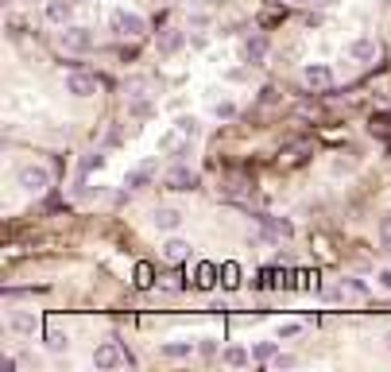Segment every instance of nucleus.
Wrapping results in <instances>:
<instances>
[{
	"mask_svg": "<svg viewBox=\"0 0 391 372\" xmlns=\"http://www.w3.org/2000/svg\"><path fill=\"white\" fill-rule=\"evenodd\" d=\"M16 179H20V186H24L27 194H43V191L50 186V171H47L43 163H27V167H20Z\"/></svg>",
	"mask_w": 391,
	"mask_h": 372,
	"instance_id": "f257e3e1",
	"label": "nucleus"
},
{
	"mask_svg": "<svg viewBox=\"0 0 391 372\" xmlns=\"http://www.w3.org/2000/svg\"><path fill=\"white\" fill-rule=\"evenodd\" d=\"M113 32L117 35H128V39H136V35L148 32V24H143L140 12H128V8H117L113 12Z\"/></svg>",
	"mask_w": 391,
	"mask_h": 372,
	"instance_id": "f03ea898",
	"label": "nucleus"
},
{
	"mask_svg": "<svg viewBox=\"0 0 391 372\" xmlns=\"http://www.w3.org/2000/svg\"><path fill=\"white\" fill-rule=\"evenodd\" d=\"M59 43L70 50V55H85V50H93V32L90 27H70L66 24V32L59 35Z\"/></svg>",
	"mask_w": 391,
	"mask_h": 372,
	"instance_id": "7ed1b4c3",
	"label": "nucleus"
},
{
	"mask_svg": "<svg viewBox=\"0 0 391 372\" xmlns=\"http://www.w3.org/2000/svg\"><path fill=\"white\" fill-rule=\"evenodd\" d=\"M128 357H125V349L117 345V341H105V345H97L93 349V364H97L101 372H108V368H117V364H125Z\"/></svg>",
	"mask_w": 391,
	"mask_h": 372,
	"instance_id": "20e7f679",
	"label": "nucleus"
},
{
	"mask_svg": "<svg viewBox=\"0 0 391 372\" xmlns=\"http://www.w3.org/2000/svg\"><path fill=\"white\" fill-rule=\"evenodd\" d=\"M66 93H70V97H93V93H97V82H93V74L70 70V74H66Z\"/></svg>",
	"mask_w": 391,
	"mask_h": 372,
	"instance_id": "39448f33",
	"label": "nucleus"
},
{
	"mask_svg": "<svg viewBox=\"0 0 391 372\" xmlns=\"http://www.w3.org/2000/svg\"><path fill=\"white\" fill-rule=\"evenodd\" d=\"M302 82H306L310 90H329V85H333V70L325 67V62H310V67L302 70Z\"/></svg>",
	"mask_w": 391,
	"mask_h": 372,
	"instance_id": "423d86ee",
	"label": "nucleus"
},
{
	"mask_svg": "<svg viewBox=\"0 0 391 372\" xmlns=\"http://www.w3.org/2000/svg\"><path fill=\"white\" fill-rule=\"evenodd\" d=\"M186 43V32H178V27H166V32H159V55H178Z\"/></svg>",
	"mask_w": 391,
	"mask_h": 372,
	"instance_id": "0eeeda50",
	"label": "nucleus"
},
{
	"mask_svg": "<svg viewBox=\"0 0 391 372\" xmlns=\"http://www.w3.org/2000/svg\"><path fill=\"white\" fill-rule=\"evenodd\" d=\"M70 16H74V0H47V20L50 24L66 27Z\"/></svg>",
	"mask_w": 391,
	"mask_h": 372,
	"instance_id": "6e6552de",
	"label": "nucleus"
},
{
	"mask_svg": "<svg viewBox=\"0 0 391 372\" xmlns=\"http://www.w3.org/2000/svg\"><path fill=\"white\" fill-rule=\"evenodd\" d=\"M35 326H39V318H35L31 310H12L8 315V330L12 333H24L27 338V333H35Z\"/></svg>",
	"mask_w": 391,
	"mask_h": 372,
	"instance_id": "1a4fd4ad",
	"label": "nucleus"
},
{
	"mask_svg": "<svg viewBox=\"0 0 391 372\" xmlns=\"http://www.w3.org/2000/svg\"><path fill=\"white\" fill-rule=\"evenodd\" d=\"M178 225H183V214H178L175 206H159L155 209V229L159 233H175Z\"/></svg>",
	"mask_w": 391,
	"mask_h": 372,
	"instance_id": "9d476101",
	"label": "nucleus"
},
{
	"mask_svg": "<svg viewBox=\"0 0 391 372\" xmlns=\"http://www.w3.org/2000/svg\"><path fill=\"white\" fill-rule=\"evenodd\" d=\"M186 140H190V136H186L183 128H175V132L159 136V151H163V156H178V151H186Z\"/></svg>",
	"mask_w": 391,
	"mask_h": 372,
	"instance_id": "9b49d317",
	"label": "nucleus"
},
{
	"mask_svg": "<svg viewBox=\"0 0 391 372\" xmlns=\"http://www.w3.org/2000/svg\"><path fill=\"white\" fill-rule=\"evenodd\" d=\"M151 174H155V163H140V167H132V171L125 174V186L128 191H140V186L151 182Z\"/></svg>",
	"mask_w": 391,
	"mask_h": 372,
	"instance_id": "f8f14e48",
	"label": "nucleus"
},
{
	"mask_svg": "<svg viewBox=\"0 0 391 372\" xmlns=\"http://www.w3.org/2000/svg\"><path fill=\"white\" fill-rule=\"evenodd\" d=\"M190 256V240H183V237H171L163 244V260H171V264H183V260Z\"/></svg>",
	"mask_w": 391,
	"mask_h": 372,
	"instance_id": "ddd939ff",
	"label": "nucleus"
},
{
	"mask_svg": "<svg viewBox=\"0 0 391 372\" xmlns=\"http://www.w3.org/2000/svg\"><path fill=\"white\" fill-rule=\"evenodd\" d=\"M166 182H171L175 191H194V186H198V171H190V167H175Z\"/></svg>",
	"mask_w": 391,
	"mask_h": 372,
	"instance_id": "4468645a",
	"label": "nucleus"
},
{
	"mask_svg": "<svg viewBox=\"0 0 391 372\" xmlns=\"http://www.w3.org/2000/svg\"><path fill=\"white\" fill-rule=\"evenodd\" d=\"M159 353H163L166 361H186V357L194 353V341H166V345L159 349Z\"/></svg>",
	"mask_w": 391,
	"mask_h": 372,
	"instance_id": "2eb2a0df",
	"label": "nucleus"
},
{
	"mask_svg": "<svg viewBox=\"0 0 391 372\" xmlns=\"http://www.w3.org/2000/svg\"><path fill=\"white\" fill-rule=\"evenodd\" d=\"M260 225H264L271 237H291V233H294V225H291V221H283V217H271V214L260 217Z\"/></svg>",
	"mask_w": 391,
	"mask_h": 372,
	"instance_id": "dca6fc26",
	"label": "nucleus"
},
{
	"mask_svg": "<svg viewBox=\"0 0 391 372\" xmlns=\"http://www.w3.org/2000/svg\"><path fill=\"white\" fill-rule=\"evenodd\" d=\"M244 55H248V62H264L267 39H264V35H248V39H244Z\"/></svg>",
	"mask_w": 391,
	"mask_h": 372,
	"instance_id": "f3484780",
	"label": "nucleus"
},
{
	"mask_svg": "<svg viewBox=\"0 0 391 372\" xmlns=\"http://www.w3.org/2000/svg\"><path fill=\"white\" fill-rule=\"evenodd\" d=\"M221 361H225L229 368H244V364L252 361V353H248V349H241V345H229L225 353H221Z\"/></svg>",
	"mask_w": 391,
	"mask_h": 372,
	"instance_id": "a211bd4d",
	"label": "nucleus"
},
{
	"mask_svg": "<svg viewBox=\"0 0 391 372\" xmlns=\"http://www.w3.org/2000/svg\"><path fill=\"white\" fill-rule=\"evenodd\" d=\"M349 55L357 58V62H372V58H376V43L372 39H353Z\"/></svg>",
	"mask_w": 391,
	"mask_h": 372,
	"instance_id": "6ab92c4d",
	"label": "nucleus"
},
{
	"mask_svg": "<svg viewBox=\"0 0 391 372\" xmlns=\"http://www.w3.org/2000/svg\"><path fill=\"white\" fill-rule=\"evenodd\" d=\"M275 353H279L275 341H256V345H252V361H260V364H271Z\"/></svg>",
	"mask_w": 391,
	"mask_h": 372,
	"instance_id": "aec40b11",
	"label": "nucleus"
},
{
	"mask_svg": "<svg viewBox=\"0 0 391 372\" xmlns=\"http://www.w3.org/2000/svg\"><path fill=\"white\" fill-rule=\"evenodd\" d=\"M101 167H105V151H85L82 163H78V171H82V179H85V174L101 171Z\"/></svg>",
	"mask_w": 391,
	"mask_h": 372,
	"instance_id": "412c9836",
	"label": "nucleus"
},
{
	"mask_svg": "<svg viewBox=\"0 0 391 372\" xmlns=\"http://www.w3.org/2000/svg\"><path fill=\"white\" fill-rule=\"evenodd\" d=\"M125 93H128V101H136V97H143V93H148V78H128L125 82Z\"/></svg>",
	"mask_w": 391,
	"mask_h": 372,
	"instance_id": "4be33fe9",
	"label": "nucleus"
},
{
	"mask_svg": "<svg viewBox=\"0 0 391 372\" xmlns=\"http://www.w3.org/2000/svg\"><path fill=\"white\" fill-rule=\"evenodd\" d=\"M175 128H183V132L190 136V140L201 132V128H198V116H178V120H175Z\"/></svg>",
	"mask_w": 391,
	"mask_h": 372,
	"instance_id": "5701e85b",
	"label": "nucleus"
},
{
	"mask_svg": "<svg viewBox=\"0 0 391 372\" xmlns=\"http://www.w3.org/2000/svg\"><path fill=\"white\" fill-rule=\"evenodd\" d=\"M213 116H217V120H229V116H236V105H233V101H217Z\"/></svg>",
	"mask_w": 391,
	"mask_h": 372,
	"instance_id": "b1692460",
	"label": "nucleus"
},
{
	"mask_svg": "<svg viewBox=\"0 0 391 372\" xmlns=\"http://www.w3.org/2000/svg\"><path fill=\"white\" fill-rule=\"evenodd\" d=\"M47 345L55 349V353H62V349H66V333H62V330H47Z\"/></svg>",
	"mask_w": 391,
	"mask_h": 372,
	"instance_id": "393cba45",
	"label": "nucleus"
},
{
	"mask_svg": "<svg viewBox=\"0 0 391 372\" xmlns=\"http://www.w3.org/2000/svg\"><path fill=\"white\" fill-rule=\"evenodd\" d=\"M299 333H302L299 322H287V326H279V330H275V338L283 341V338H299Z\"/></svg>",
	"mask_w": 391,
	"mask_h": 372,
	"instance_id": "a878e982",
	"label": "nucleus"
},
{
	"mask_svg": "<svg viewBox=\"0 0 391 372\" xmlns=\"http://www.w3.org/2000/svg\"><path fill=\"white\" fill-rule=\"evenodd\" d=\"M380 244H383V248H388V252H391V214H388V217H383V221H380Z\"/></svg>",
	"mask_w": 391,
	"mask_h": 372,
	"instance_id": "bb28decb",
	"label": "nucleus"
},
{
	"mask_svg": "<svg viewBox=\"0 0 391 372\" xmlns=\"http://www.w3.org/2000/svg\"><path fill=\"white\" fill-rule=\"evenodd\" d=\"M136 283H140V287H151V268L148 264L136 268Z\"/></svg>",
	"mask_w": 391,
	"mask_h": 372,
	"instance_id": "cd10ccee",
	"label": "nucleus"
},
{
	"mask_svg": "<svg viewBox=\"0 0 391 372\" xmlns=\"http://www.w3.org/2000/svg\"><path fill=\"white\" fill-rule=\"evenodd\" d=\"M372 132L376 136H391V120H383V116H380V120H372Z\"/></svg>",
	"mask_w": 391,
	"mask_h": 372,
	"instance_id": "c85d7f7f",
	"label": "nucleus"
},
{
	"mask_svg": "<svg viewBox=\"0 0 391 372\" xmlns=\"http://www.w3.org/2000/svg\"><path fill=\"white\" fill-rule=\"evenodd\" d=\"M148 113H151V105H148L143 97H136V101H132V116H148Z\"/></svg>",
	"mask_w": 391,
	"mask_h": 372,
	"instance_id": "c756f323",
	"label": "nucleus"
},
{
	"mask_svg": "<svg viewBox=\"0 0 391 372\" xmlns=\"http://www.w3.org/2000/svg\"><path fill=\"white\" fill-rule=\"evenodd\" d=\"M271 364H275V368H291L294 357H291V353H275V361H271Z\"/></svg>",
	"mask_w": 391,
	"mask_h": 372,
	"instance_id": "7c9ffc66",
	"label": "nucleus"
},
{
	"mask_svg": "<svg viewBox=\"0 0 391 372\" xmlns=\"http://www.w3.org/2000/svg\"><path fill=\"white\" fill-rule=\"evenodd\" d=\"M198 283H213V264H201L198 268Z\"/></svg>",
	"mask_w": 391,
	"mask_h": 372,
	"instance_id": "2f4dec72",
	"label": "nucleus"
},
{
	"mask_svg": "<svg viewBox=\"0 0 391 372\" xmlns=\"http://www.w3.org/2000/svg\"><path fill=\"white\" fill-rule=\"evenodd\" d=\"M190 27H198V32H201V27H209V16H206V12H194V16H190Z\"/></svg>",
	"mask_w": 391,
	"mask_h": 372,
	"instance_id": "473e14b6",
	"label": "nucleus"
},
{
	"mask_svg": "<svg viewBox=\"0 0 391 372\" xmlns=\"http://www.w3.org/2000/svg\"><path fill=\"white\" fill-rule=\"evenodd\" d=\"M198 349H201L206 357H217V341H213V338H201V345H198Z\"/></svg>",
	"mask_w": 391,
	"mask_h": 372,
	"instance_id": "72a5a7b5",
	"label": "nucleus"
},
{
	"mask_svg": "<svg viewBox=\"0 0 391 372\" xmlns=\"http://www.w3.org/2000/svg\"><path fill=\"white\" fill-rule=\"evenodd\" d=\"M0 372H16V357H4V361H0Z\"/></svg>",
	"mask_w": 391,
	"mask_h": 372,
	"instance_id": "f704fd0d",
	"label": "nucleus"
},
{
	"mask_svg": "<svg viewBox=\"0 0 391 372\" xmlns=\"http://www.w3.org/2000/svg\"><path fill=\"white\" fill-rule=\"evenodd\" d=\"M236 275H241V272H236V264H225V283H236Z\"/></svg>",
	"mask_w": 391,
	"mask_h": 372,
	"instance_id": "c9c22d12",
	"label": "nucleus"
},
{
	"mask_svg": "<svg viewBox=\"0 0 391 372\" xmlns=\"http://www.w3.org/2000/svg\"><path fill=\"white\" fill-rule=\"evenodd\" d=\"M380 283H383V287L391 291V272H383V275H380Z\"/></svg>",
	"mask_w": 391,
	"mask_h": 372,
	"instance_id": "e433bc0d",
	"label": "nucleus"
},
{
	"mask_svg": "<svg viewBox=\"0 0 391 372\" xmlns=\"http://www.w3.org/2000/svg\"><path fill=\"white\" fill-rule=\"evenodd\" d=\"M291 4H310V0H291Z\"/></svg>",
	"mask_w": 391,
	"mask_h": 372,
	"instance_id": "4c0bfd02",
	"label": "nucleus"
}]
</instances>
